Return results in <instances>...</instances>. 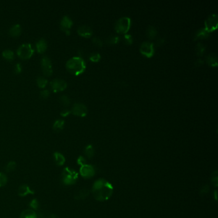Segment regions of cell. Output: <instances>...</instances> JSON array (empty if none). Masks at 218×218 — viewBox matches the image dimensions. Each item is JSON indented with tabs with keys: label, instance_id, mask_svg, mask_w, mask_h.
Returning a JSON list of instances; mask_svg holds the SVG:
<instances>
[{
	"label": "cell",
	"instance_id": "1",
	"mask_svg": "<svg viewBox=\"0 0 218 218\" xmlns=\"http://www.w3.org/2000/svg\"><path fill=\"white\" fill-rule=\"evenodd\" d=\"M92 192L96 200L99 202H105L112 196L113 187L107 180L99 178L94 183Z\"/></svg>",
	"mask_w": 218,
	"mask_h": 218
},
{
	"label": "cell",
	"instance_id": "2",
	"mask_svg": "<svg viewBox=\"0 0 218 218\" xmlns=\"http://www.w3.org/2000/svg\"><path fill=\"white\" fill-rule=\"evenodd\" d=\"M66 68L70 73L75 76H79L85 70L86 63L82 58L74 57L67 62Z\"/></svg>",
	"mask_w": 218,
	"mask_h": 218
},
{
	"label": "cell",
	"instance_id": "3",
	"mask_svg": "<svg viewBox=\"0 0 218 218\" xmlns=\"http://www.w3.org/2000/svg\"><path fill=\"white\" fill-rule=\"evenodd\" d=\"M78 178V173L73 169L67 167L63 169L62 173V182L65 186L74 184Z\"/></svg>",
	"mask_w": 218,
	"mask_h": 218
},
{
	"label": "cell",
	"instance_id": "4",
	"mask_svg": "<svg viewBox=\"0 0 218 218\" xmlns=\"http://www.w3.org/2000/svg\"><path fill=\"white\" fill-rule=\"evenodd\" d=\"M131 26V20L128 17H123L116 22L115 30L117 33L120 34H127Z\"/></svg>",
	"mask_w": 218,
	"mask_h": 218
},
{
	"label": "cell",
	"instance_id": "5",
	"mask_svg": "<svg viewBox=\"0 0 218 218\" xmlns=\"http://www.w3.org/2000/svg\"><path fill=\"white\" fill-rule=\"evenodd\" d=\"M17 53L20 58L23 60H27L33 56L34 49L30 44H24L18 48Z\"/></svg>",
	"mask_w": 218,
	"mask_h": 218
},
{
	"label": "cell",
	"instance_id": "6",
	"mask_svg": "<svg viewBox=\"0 0 218 218\" xmlns=\"http://www.w3.org/2000/svg\"><path fill=\"white\" fill-rule=\"evenodd\" d=\"M218 25V17L217 14H212L209 15L205 21V29L209 32L211 33L215 31Z\"/></svg>",
	"mask_w": 218,
	"mask_h": 218
},
{
	"label": "cell",
	"instance_id": "7",
	"mask_svg": "<svg viewBox=\"0 0 218 218\" xmlns=\"http://www.w3.org/2000/svg\"><path fill=\"white\" fill-rule=\"evenodd\" d=\"M140 52L147 58H151L154 54V44L150 42H143L139 48Z\"/></svg>",
	"mask_w": 218,
	"mask_h": 218
},
{
	"label": "cell",
	"instance_id": "8",
	"mask_svg": "<svg viewBox=\"0 0 218 218\" xmlns=\"http://www.w3.org/2000/svg\"><path fill=\"white\" fill-rule=\"evenodd\" d=\"M70 112L74 115L84 117L88 113V109L86 106L82 103H76L72 106Z\"/></svg>",
	"mask_w": 218,
	"mask_h": 218
},
{
	"label": "cell",
	"instance_id": "9",
	"mask_svg": "<svg viewBox=\"0 0 218 218\" xmlns=\"http://www.w3.org/2000/svg\"><path fill=\"white\" fill-rule=\"evenodd\" d=\"M50 84L52 91L54 92H62V91H63L64 90H65L67 86V84L66 81L62 79H59V78L53 79L51 82Z\"/></svg>",
	"mask_w": 218,
	"mask_h": 218
},
{
	"label": "cell",
	"instance_id": "10",
	"mask_svg": "<svg viewBox=\"0 0 218 218\" xmlns=\"http://www.w3.org/2000/svg\"><path fill=\"white\" fill-rule=\"evenodd\" d=\"M79 173L82 177L84 178H90L95 175V170L92 165L86 164L81 166Z\"/></svg>",
	"mask_w": 218,
	"mask_h": 218
},
{
	"label": "cell",
	"instance_id": "11",
	"mask_svg": "<svg viewBox=\"0 0 218 218\" xmlns=\"http://www.w3.org/2000/svg\"><path fill=\"white\" fill-rule=\"evenodd\" d=\"M41 67L43 73L46 76H50L52 74V63L50 58L47 57H44L41 60Z\"/></svg>",
	"mask_w": 218,
	"mask_h": 218
},
{
	"label": "cell",
	"instance_id": "12",
	"mask_svg": "<svg viewBox=\"0 0 218 218\" xmlns=\"http://www.w3.org/2000/svg\"><path fill=\"white\" fill-rule=\"evenodd\" d=\"M73 25V22H72L70 18L67 15L64 16L60 22V28L62 31L66 33L67 35L70 34V30Z\"/></svg>",
	"mask_w": 218,
	"mask_h": 218
},
{
	"label": "cell",
	"instance_id": "13",
	"mask_svg": "<svg viewBox=\"0 0 218 218\" xmlns=\"http://www.w3.org/2000/svg\"><path fill=\"white\" fill-rule=\"evenodd\" d=\"M78 33L83 37L90 38L93 35V31L90 26L86 25H82L78 28Z\"/></svg>",
	"mask_w": 218,
	"mask_h": 218
},
{
	"label": "cell",
	"instance_id": "14",
	"mask_svg": "<svg viewBox=\"0 0 218 218\" xmlns=\"http://www.w3.org/2000/svg\"><path fill=\"white\" fill-rule=\"evenodd\" d=\"M17 193H18V194H19V196H21V197L26 196L28 194H33L35 193L34 191L31 189L30 186L26 185V184L21 185L19 188V189H18Z\"/></svg>",
	"mask_w": 218,
	"mask_h": 218
},
{
	"label": "cell",
	"instance_id": "15",
	"mask_svg": "<svg viewBox=\"0 0 218 218\" xmlns=\"http://www.w3.org/2000/svg\"><path fill=\"white\" fill-rule=\"evenodd\" d=\"M53 158H54V162H55V164L57 166H61L65 164V158L61 153L58 152H54L53 154Z\"/></svg>",
	"mask_w": 218,
	"mask_h": 218
},
{
	"label": "cell",
	"instance_id": "16",
	"mask_svg": "<svg viewBox=\"0 0 218 218\" xmlns=\"http://www.w3.org/2000/svg\"><path fill=\"white\" fill-rule=\"evenodd\" d=\"M210 36V33H209L205 28H202L197 31L194 36V40L198 39H207Z\"/></svg>",
	"mask_w": 218,
	"mask_h": 218
},
{
	"label": "cell",
	"instance_id": "17",
	"mask_svg": "<svg viewBox=\"0 0 218 218\" xmlns=\"http://www.w3.org/2000/svg\"><path fill=\"white\" fill-rule=\"evenodd\" d=\"M207 64L212 67H216L217 66V58L215 54H209L206 58Z\"/></svg>",
	"mask_w": 218,
	"mask_h": 218
},
{
	"label": "cell",
	"instance_id": "18",
	"mask_svg": "<svg viewBox=\"0 0 218 218\" xmlns=\"http://www.w3.org/2000/svg\"><path fill=\"white\" fill-rule=\"evenodd\" d=\"M21 33V27L19 25H15L9 30V33L12 37H18Z\"/></svg>",
	"mask_w": 218,
	"mask_h": 218
},
{
	"label": "cell",
	"instance_id": "19",
	"mask_svg": "<svg viewBox=\"0 0 218 218\" xmlns=\"http://www.w3.org/2000/svg\"><path fill=\"white\" fill-rule=\"evenodd\" d=\"M47 42L46 41L45 39H41L37 42V44H36V46H37V51L39 53H44L46 50L47 49Z\"/></svg>",
	"mask_w": 218,
	"mask_h": 218
},
{
	"label": "cell",
	"instance_id": "20",
	"mask_svg": "<svg viewBox=\"0 0 218 218\" xmlns=\"http://www.w3.org/2000/svg\"><path fill=\"white\" fill-rule=\"evenodd\" d=\"M20 218H37V214L32 209H26L21 213Z\"/></svg>",
	"mask_w": 218,
	"mask_h": 218
},
{
	"label": "cell",
	"instance_id": "21",
	"mask_svg": "<svg viewBox=\"0 0 218 218\" xmlns=\"http://www.w3.org/2000/svg\"><path fill=\"white\" fill-rule=\"evenodd\" d=\"M90 193V191L87 189H82L79 190L74 196V198L76 199H84L86 198Z\"/></svg>",
	"mask_w": 218,
	"mask_h": 218
},
{
	"label": "cell",
	"instance_id": "22",
	"mask_svg": "<svg viewBox=\"0 0 218 218\" xmlns=\"http://www.w3.org/2000/svg\"><path fill=\"white\" fill-rule=\"evenodd\" d=\"M65 125V122L63 120H58L57 121H55V122L53 124V130L55 132H60L62 130H63V128Z\"/></svg>",
	"mask_w": 218,
	"mask_h": 218
},
{
	"label": "cell",
	"instance_id": "23",
	"mask_svg": "<svg viewBox=\"0 0 218 218\" xmlns=\"http://www.w3.org/2000/svg\"><path fill=\"white\" fill-rule=\"evenodd\" d=\"M157 34V30L155 29V27H154L153 26H149L147 28V35L149 39H152L155 38Z\"/></svg>",
	"mask_w": 218,
	"mask_h": 218
},
{
	"label": "cell",
	"instance_id": "24",
	"mask_svg": "<svg viewBox=\"0 0 218 218\" xmlns=\"http://www.w3.org/2000/svg\"><path fill=\"white\" fill-rule=\"evenodd\" d=\"M94 149L92 147V145L89 144L85 147L84 149V154L88 158H92L94 155Z\"/></svg>",
	"mask_w": 218,
	"mask_h": 218
},
{
	"label": "cell",
	"instance_id": "25",
	"mask_svg": "<svg viewBox=\"0 0 218 218\" xmlns=\"http://www.w3.org/2000/svg\"><path fill=\"white\" fill-rule=\"evenodd\" d=\"M3 57L4 58H5L7 60H12L14 58V52L10 49H7L5 50L3 53Z\"/></svg>",
	"mask_w": 218,
	"mask_h": 218
},
{
	"label": "cell",
	"instance_id": "26",
	"mask_svg": "<svg viewBox=\"0 0 218 218\" xmlns=\"http://www.w3.org/2000/svg\"><path fill=\"white\" fill-rule=\"evenodd\" d=\"M16 166L17 165L15 161H10L9 162H8V164L5 166V170L7 171V172H12L15 170Z\"/></svg>",
	"mask_w": 218,
	"mask_h": 218
},
{
	"label": "cell",
	"instance_id": "27",
	"mask_svg": "<svg viewBox=\"0 0 218 218\" xmlns=\"http://www.w3.org/2000/svg\"><path fill=\"white\" fill-rule=\"evenodd\" d=\"M205 51V47L202 43H198L196 46V52L197 54L199 56H202L204 54Z\"/></svg>",
	"mask_w": 218,
	"mask_h": 218
},
{
	"label": "cell",
	"instance_id": "28",
	"mask_svg": "<svg viewBox=\"0 0 218 218\" xmlns=\"http://www.w3.org/2000/svg\"><path fill=\"white\" fill-rule=\"evenodd\" d=\"M8 182V178L7 175L3 173L0 172V188L5 186Z\"/></svg>",
	"mask_w": 218,
	"mask_h": 218
},
{
	"label": "cell",
	"instance_id": "29",
	"mask_svg": "<svg viewBox=\"0 0 218 218\" xmlns=\"http://www.w3.org/2000/svg\"><path fill=\"white\" fill-rule=\"evenodd\" d=\"M101 58V54L97 52H94L90 54V60L92 62H99Z\"/></svg>",
	"mask_w": 218,
	"mask_h": 218
},
{
	"label": "cell",
	"instance_id": "30",
	"mask_svg": "<svg viewBox=\"0 0 218 218\" xmlns=\"http://www.w3.org/2000/svg\"><path fill=\"white\" fill-rule=\"evenodd\" d=\"M37 84L38 86L40 87V88H44L46 87V86L47 85V80L44 78H42V77H39L37 78Z\"/></svg>",
	"mask_w": 218,
	"mask_h": 218
},
{
	"label": "cell",
	"instance_id": "31",
	"mask_svg": "<svg viewBox=\"0 0 218 218\" xmlns=\"http://www.w3.org/2000/svg\"><path fill=\"white\" fill-rule=\"evenodd\" d=\"M123 42L127 45H131L133 42V39L131 35L125 34L123 36Z\"/></svg>",
	"mask_w": 218,
	"mask_h": 218
},
{
	"label": "cell",
	"instance_id": "32",
	"mask_svg": "<svg viewBox=\"0 0 218 218\" xmlns=\"http://www.w3.org/2000/svg\"><path fill=\"white\" fill-rule=\"evenodd\" d=\"M29 205L32 209V210H37L39 207V202L37 199H33L30 202Z\"/></svg>",
	"mask_w": 218,
	"mask_h": 218
},
{
	"label": "cell",
	"instance_id": "33",
	"mask_svg": "<svg viewBox=\"0 0 218 218\" xmlns=\"http://www.w3.org/2000/svg\"><path fill=\"white\" fill-rule=\"evenodd\" d=\"M119 41V37H117V36H112V37H109L107 40V42L109 44H116Z\"/></svg>",
	"mask_w": 218,
	"mask_h": 218
},
{
	"label": "cell",
	"instance_id": "34",
	"mask_svg": "<svg viewBox=\"0 0 218 218\" xmlns=\"http://www.w3.org/2000/svg\"><path fill=\"white\" fill-rule=\"evenodd\" d=\"M60 102H62V104L63 105V106H67L70 104V99L66 96V95H62L60 99Z\"/></svg>",
	"mask_w": 218,
	"mask_h": 218
},
{
	"label": "cell",
	"instance_id": "35",
	"mask_svg": "<svg viewBox=\"0 0 218 218\" xmlns=\"http://www.w3.org/2000/svg\"><path fill=\"white\" fill-rule=\"evenodd\" d=\"M49 95H50V92H49V91L47 90H45L42 91L40 94L41 97L42 99H46L49 96Z\"/></svg>",
	"mask_w": 218,
	"mask_h": 218
},
{
	"label": "cell",
	"instance_id": "36",
	"mask_svg": "<svg viewBox=\"0 0 218 218\" xmlns=\"http://www.w3.org/2000/svg\"><path fill=\"white\" fill-rule=\"evenodd\" d=\"M77 162H78V164L79 165H80L81 166H83V165H86V159L84 157L79 156L77 160Z\"/></svg>",
	"mask_w": 218,
	"mask_h": 218
},
{
	"label": "cell",
	"instance_id": "37",
	"mask_svg": "<svg viewBox=\"0 0 218 218\" xmlns=\"http://www.w3.org/2000/svg\"><path fill=\"white\" fill-rule=\"evenodd\" d=\"M92 42L93 43L99 46V47H102V41L99 39V38H97V37H94L92 40Z\"/></svg>",
	"mask_w": 218,
	"mask_h": 218
},
{
	"label": "cell",
	"instance_id": "38",
	"mask_svg": "<svg viewBox=\"0 0 218 218\" xmlns=\"http://www.w3.org/2000/svg\"><path fill=\"white\" fill-rule=\"evenodd\" d=\"M22 70V67L20 63H17L15 66V72L16 73H20Z\"/></svg>",
	"mask_w": 218,
	"mask_h": 218
},
{
	"label": "cell",
	"instance_id": "39",
	"mask_svg": "<svg viewBox=\"0 0 218 218\" xmlns=\"http://www.w3.org/2000/svg\"><path fill=\"white\" fill-rule=\"evenodd\" d=\"M212 184H213L215 187H217V174L215 175V177H212Z\"/></svg>",
	"mask_w": 218,
	"mask_h": 218
},
{
	"label": "cell",
	"instance_id": "40",
	"mask_svg": "<svg viewBox=\"0 0 218 218\" xmlns=\"http://www.w3.org/2000/svg\"><path fill=\"white\" fill-rule=\"evenodd\" d=\"M70 113H71L70 111H69V110H64L63 111H62V112H61L60 115H61V116L65 117L68 116Z\"/></svg>",
	"mask_w": 218,
	"mask_h": 218
},
{
	"label": "cell",
	"instance_id": "41",
	"mask_svg": "<svg viewBox=\"0 0 218 218\" xmlns=\"http://www.w3.org/2000/svg\"><path fill=\"white\" fill-rule=\"evenodd\" d=\"M47 218H59V217L55 214H51Z\"/></svg>",
	"mask_w": 218,
	"mask_h": 218
}]
</instances>
